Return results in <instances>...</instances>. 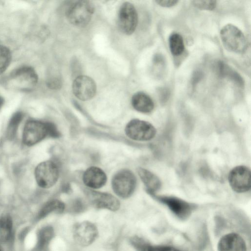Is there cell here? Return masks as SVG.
Wrapping results in <instances>:
<instances>
[{"label": "cell", "instance_id": "cell-8", "mask_svg": "<svg viewBox=\"0 0 251 251\" xmlns=\"http://www.w3.org/2000/svg\"><path fill=\"white\" fill-rule=\"evenodd\" d=\"M48 136L47 122L30 120L25 126L23 143L27 146H32L39 143Z\"/></svg>", "mask_w": 251, "mask_h": 251}, {"label": "cell", "instance_id": "cell-5", "mask_svg": "<svg viewBox=\"0 0 251 251\" xmlns=\"http://www.w3.org/2000/svg\"><path fill=\"white\" fill-rule=\"evenodd\" d=\"M59 175V168L51 160L43 161L35 169V177L37 183L41 188H49L57 182Z\"/></svg>", "mask_w": 251, "mask_h": 251}, {"label": "cell", "instance_id": "cell-22", "mask_svg": "<svg viewBox=\"0 0 251 251\" xmlns=\"http://www.w3.org/2000/svg\"><path fill=\"white\" fill-rule=\"evenodd\" d=\"M23 114L21 112L15 113L11 117L7 127L6 135L9 139H13L16 134L18 126L22 120Z\"/></svg>", "mask_w": 251, "mask_h": 251}, {"label": "cell", "instance_id": "cell-28", "mask_svg": "<svg viewBox=\"0 0 251 251\" xmlns=\"http://www.w3.org/2000/svg\"><path fill=\"white\" fill-rule=\"evenodd\" d=\"M48 85L52 89H58L61 87V82L59 78H54L49 81Z\"/></svg>", "mask_w": 251, "mask_h": 251}, {"label": "cell", "instance_id": "cell-13", "mask_svg": "<svg viewBox=\"0 0 251 251\" xmlns=\"http://www.w3.org/2000/svg\"><path fill=\"white\" fill-rule=\"evenodd\" d=\"M158 201L165 204L178 218L185 219L191 214L192 204L179 198L172 196L153 195Z\"/></svg>", "mask_w": 251, "mask_h": 251}, {"label": "cell", "instance_id": "cell-4", "mask_svg": "<svg viewBox=\"0 0 251 251\" xmlns=\"http://www.w3.org/2000/svg\"><path fill=\"white\" fill-rule=\"evenodd\" d=\"M112 187L114 193L120 198L129 197L133 193L136 186V178L129 170L118 172L112 179Z\"/></svg>", "mask_w": 251, "mask_h": 251}, {"label": "cell", "instance_id": "cell-26", "mask_svg": "<svg viewBox=\"0 0 251 251\" xmlns=\"http://www.w3.org/2000/svg\"><path fill=\"white\" fill-rule=\"evenodd\" d=\"M142 251H181L174 247L168 246H151L147 243Z\"/></svg>", "mask_w": 251, "mask_h": 251}, {"label": "cell", "instance_id": "cell-6", "mask_svg": "<svg viewBox=\"0 0 251 251\" xmlns=\"http://www.w3.org/2000/svg\"><path fill=\"white\" fill-rule=\"evenodd\" d=\"M125 133L127 137L132 140L147 141L154 137L156 130L153 125L148 122L133 119L126 125Z\"/></svg>", "mask_w": 251, "mask_h": 251}, {"label": "cell", "instance_id": "cell-9", "mask_svg": "<svg viewBox=\"0 0 251 251\" xmlns=\"http://www.w3.org/2000/svg\"><path fill=\"white\" fill-rule=\"evenodd\" d=\"M228 179L231 188L235 192H247L251 188L250 169L243 165L236 166L230 171Z\"/></svg>", "mask_w": 251, "mask_h": 251}, {"label": "cell", "instance_id": "cell-17", "mask_svg": "<svg viewBox=\"0 0 251 251\" xmlns=\"http://www.w3.org/2000/svg\"><path fill=\"white\" fill-rule=\"evenodd\" d=\"M131 104L137 111L145 113L151 112L154 108V103L147 94L139 92L133 95L131 98Z\"/></svg>", "mask_w": 251, "mask_h": 251}, {"label": "cell", "instance_id": "cell-23", "mask_svg": "<svg viewBox=\"0 0 251 251\" xmlns=\"http://www.w3.org/2000/svg\"><path fill=\"white\" fill-rule=\"evenodd\" d=\"M12 223L8 216H4L0 219V239L2 241L8 240L11 234Z\"/></svg>", "mask_w": 251, "mask_h": 251}, {"label": "cell", "instance_id": "cell-30", "mask_svg": "<svg viewBox=\"0 0 251 251\" xmlns=\"http://www.w3.org/2000/svg\"><path fill=\"white\" fill-rule=\"evenodd\" d=\"M4 102V100L3 98L0 95V109L2 107Z\"/></svg>", "mask_w": 251, "mask_h": 251}, {"label": "cell", "instance_id": "cell-18", "mask_svg": "<svg viewBox=\"0 0 251 251\" xmlns=\"http://www.w3.org/2000/svg\"><path fill=\"white\" fill-rule=\"evenodd\" d=\"M216 71L221 77H227L240 87L244 86L241 76L223 61H218L216 65Z\"/></svg>", "mask_w": 251, "mask_h": 251}, {"label": "cell", "instance_id": "cell-16", "mask_svg": "<svg viewBox=\"0 0 251 251\" xmlns=\"http://www.w3.org/2000/svg\"><path fill=\"white\" fill-rule=\"evenodd\" d=\"M137 173L149 194H155V193L161 188L160 180L150 171L143 168H138Z\"/></svg>", "mask_w": 251, "mask_h": 251}, {"label": "cell", "instance_id": "cell-20", "mask_svg": "<svg viewBox=\"0 0 251 251\" xmlns=\"http://www.w3.org/2000/svg\"><path fill=\"white\" fill-rule=\"evenodd\" d=\"M65 204L58 200H51L46 203L41 209L39 217L44 218L52 212L62 213L65 209Z\"/></svg>", "mask_w": 251, "mask_h": 251}, {"label": "cell", "instance_id": "cell-12", "mask_svg": "<svg viewBox=\"0 0 251 251\" xmlns=\"http://www.w3.org/2000/svg\"><path fill=\"white\" fill-rule=\"evenodd\" d=\"M86 194L90 203L96 208L115 211L120 208V201L110 194L91 190L87 191Z\"/></svg>", "mask_w": 251, "mask_h": 251}, {"label": "cell", "instance_id": "cell-10", "mask_svg": "<svg viewBox=\"0 0 251 251\" xmlns=\"http://www.w3.org/2000/svg\"><path fill=\"white\" fill-rule=\"evenodd\" d=\"M75 96L80 100L86 101L93 98L96 94L97 87L94 80L89 76L78 75L72 85Z\"/></svg>", "mask_w": 251, "mask_h": 251}, {"label": "cell", "instance_id": "cell-29", "mask_svg": "<svg viewBox=\"0 0 251 251\" xmlns=\"http://www.w3.org/2000/svg\"><path fill=\"white\" fill-rule=\"evenodd\" d=\"M202 77V74L200 72H196L192 77V84H194L198 82Z\"/></svg>", "mask_w": 251, "mask_h": 251}, {"label": "cell", "instance_id": "cell-14", "mask_svg": "<svg viewBox=\"0 0 251 251\" xmlns=\"http://www.w3.org/2000/svg\"><path fill=\"white\" fill-rule=\"evenodd\" d=\"M218 251H246L247 246L244 239L235 233L225 235L219 240Z\"/></svg>", "mask_w": 251, "mask_h": 251}, {"label": "cell", "instance_id": "cell-7", "mask_svg": "<svg viewBox=\"0 0 251 251\" xmlns=\"http://www.w3.org/2000/svg\"><path fill=\"white\" fill-rule=\"evenodd\" d=\"M138 15L133 5L125 2L121 6L118 12V24L120 30L126 35L132 34L137 26Z\"/></svg>", "mask_w": 251, "mask_h": 251}, {"label": "cell", "instance_id": "cell-1", "mask_svg": "<svg viewBox=\"0 0 251 251\" xmlns=\"http://www.w3.org/2000/svg\"><path fill=\"white\" fill-rule=\"evenodd\" d=\"M38 75L31 67L24 66L14 71L8 77L7 84L16 90L28 91L36 85Z\"/></svg>", "mask_w": 251, "mask_h": 251}, {"label": "cell", "instance_id": "cell-15", "mask_svg": "<svg viewBox=\"0 0 251 251\" xmlns=\"http://www.w3.org/2000/svg\"><path fill=\"white\" fill-rule=\"evenodd\" d=\"M82 179L87 187L92 189H99L105 184L107 176L101 169L92 166L84 172Z\"/></svg>", "mask_w": 251, "mask_h": 251}, {"label": "cell", "instance_id": "cell-3", "mask_svg": "<svg viewBox=\"0 0 251 251\" xmlns=\"http://www.w3.org/2000/svg\"><path fill=\"white\" fill-rule=\"evenodd\" d=\"M94 12V6L90 1L78 0L69 5L66 15L71 24L78 27H83L88 24Z\"/></svg>", "mask_w": 251, "mask_h": 251}, {"label": "cell", "instance_id": "cell-27", "mask_svg": "<svg viewBox=\"0 0 251 251\" xmlns=\"http://www.w3.org/2000/svg\"><path fill=\"white\" fill-rule=\"evenodd\" d=\"M155 2L162 7H169L176 5L178 1L174 0H157Z\"/></svg>", "mask_w": 251, "mask_h": 251}, {"label": "cell", "instance_id": "cell-25", "mask_svg": "<svg viewBox=\"0 0 251 251\" xmlns=\"http://www.w3.org/2000/svg\"><path fill=\"white\" fill-rule=\"evenodd\" d=\"M193 5L201 10H212L216 6L215 0H193L192 1Z\"/></svg>", "mask_w": 251, "mask_h": 251}, {"label": "cell", "instance_id": "cell-19", "mask_svg": "<svg viewBox=\"0 0 251 251\" xmlns=\"http://www.w3.org/2000/svg\"><path fill=\"white\" fill-rule=\"evenodd\" d=\"M169 47L172 54L176 56L181 55L184 50V40L178 33H173L169 39Z\"/></svg>", "mask_w": 251, "mask_h": 251}, {"label": "cell", "instance_id": "cell-24", "mask_svg": "<svg viewBox=\"0 0 251 251\" xmlns=\"http://www.w3.org/2000/svg\"><path fill=\"white\" fill-rule=\"evenodd\" d=\"M12 59L11 53L6 47L0 45V74L8 67Z\"/></svg>", "mask_w": 251, "mask_h": 251}, {"label": "cell", "instance_id": "cell-11", "mask_svg": "<svg viewBox=\"0 0 251 251\" xmlns=\"http://www.w3.org/2000/svg\"><path fill=\"white\" fill-rule=\"evenodd\" d=\"M73 233L74 238L78 244L82 246H88L96 240L98 231L93 224L84 221L74 226Z\"/></svg>", "mask_w": 251, "mask_h": 251}, {"label": "cell", "instance_id": "cell-31", "mask_svg": "<svg viewBox=\"0 0 251 251\" xmlns=\"http://www.w3.org/2000/svg\"><path fill=\"white\" fill-rule=\"evenodd\" d=\"M0 251H1V250H0Z\"/></svg>", "mask_w": 251, "mask_h": 251}, {"label": "cell", "instance_id": "cell-21", "mask_svg": "<svg viewBox=\"0 0 251 251\" xmlns=\"http://www.w3.org/2000/svg\"><path fill=\"white\" fill-rule=\"evenodd\" d=\"M53 229L51 227L46 226L39 232L37 248L38 251L44 250L53 236Z\"/></svg>", "mask_w": 251, "mask_h": 251}, {"label": "cell", "instance_id": "cell-2", "mask_svg": "<svg viewBox=\"0 0 251 251\" xmlns=\"http://www.w3.org/2000/svg\"><path fill=\"white\" fill-rule=\"evenodd\" d=\"M220 37L225 48L235 53H242L247 48V41L242 31L236 26L227 24L220 31Z\"/></svg>", "mask_w": 251, "mask_h": 251}]
</instances>
